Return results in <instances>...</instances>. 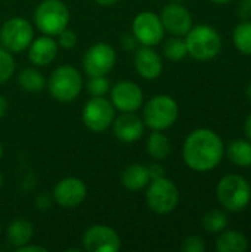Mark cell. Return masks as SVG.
Segmentation results:
<instances>
[{
    "mask_svg": "<svg viewBox=\"0 0 251 252\" xmlns=\"http://www.w3.org/2000/svg\"><path fill=\"white\" fill-rule=\"evenodd\" d=\"M225 146L217 133L209 128L194 130L183 143L185 164L198 173H207L216 168L223 158Z\"/></svg>",
    "mask_w": 251,
    "mask_h": 252,
    "instance_id": "cell-1",
    "label": "cell"
},
{
    "mask_svg": "<svg viewBox=\"0 0 251 252\" xmlns=\"http://www.w3.org/2000/svg\"><path fill=\"white\" fill-rule=\"evenodd\" d=\"M216 196L223 208L232 213H238L247 208L250 204L251 188L243 176L228 174L217 183Z\"/></svg>",
    "mask_w": 251,
    "mask_h": 252,
    "instance_id": "cell-2",
    "label": "cell"
},
{
    "mask_svg": "<svg viewBox=\"0 0 251 252\" xmlns=\"http://www.w3.org/2000/svg\"><path fill=\"white\" fill-rule=\"evenodd\" d=\"M188 55L197 61H210L216 58L222 49L220 34L210 25L192 27L185 38Z\"/></svg>",
    "mask_w": 251,
    "mask_h": 252,
    "instance_id": "cell-3",
    "label": "cell"
},
{
    "mask_svg": "<svg viewBox=\"0 0 251 252\" xmlns=\"http://www.w3.org/2000/svg\"><path fill=\"white\" fill-rule=\"evenodd\" d=\"M179 117L176 100L167 94H158L149 99L143 108V123L152 130L163 131L170 128Z\"/></svg>",
    "mask_w": 251,
    "mask_h": 252,
    "instance_id": "cell-4",
    "label": "cell"
},
{
    "mask_svg": "<svg viewBox=\"0 0 251 252\" xmlns=\"http://www.w3.org/2000/svg\"><path fill=\"white\" fill-rule=\"evenodd\" d=\"M83 89L81 74L71 65L58 66L49 78V92L50 94L64 103L72 102L78 97Z\"/></svg>",
    "mask_w": 251,
    "mask_h": 252,
    "instance_id": "cell-5",
    "label": "cell"
},
{
    "mask_svg": "<svg viewBox=\"0 0 251 252\" xmlns=\"http://www.w3.org/2000/svg\"><path fill=\"white\" fill-rule=\"evenodd\" d=\"M34 21L46 35H58L68 27L70 10L61 0H43L34 12Z\"/></svg>",
    "mask_w": 251,
    "mask_h": 252,
    "instance_id": "cell-6",
    "label": "cell"
},
{
    "mask_svg": "<svg viewBox=\"0 0 251 252\" xmlns=\"http://www.w3.org/2000/svg\"><path fill=\"white\" fill-rule=\"evenodd\" d=\"M145 199L151 211L157 214H169L178 207L179 190L176 185L164 176L151 180Z\"/></svg>",
    "mask_w": 251,
    "mask_h": 252,
    "instance_id": "cell-7",
    "label": "cell"
},
{
    "mask_svg": "<svg viewBox=\"0 0 251 252\" xmlns=\"http://www.w3.org/2000/svg\"><path fill=\"white\" fill-rule=\"evenodd\" d=\"M34 40V30L24 18H10L0 28V41L9 52L19 53Z\"/></svg>",
    "mask_w": 251,
    "mask_h": 252,
    "instance_id": "cell-8",
    "label": "cell"
},
{
    "mask_svg": "<svg viewBox=\"0 0 251 252\" xmlns=\"http://www.w3.org/2000/svg\"><path fill=\"white\" fill-rule=\"evenodd\" d=\"M115 108L104 96H93L83 106V123L84 126L96 133L105 131L114 121Z\"/></svg>",
    "mask_w": 251,
    "mask_h": 252,
    "instance_id": "cell-9",
    "label": "cell"
},
{
    "mask_svg": "<svg viewBox=\"0 0 251 252\" xmlns=\"http://www.w3.org/2000/svg\"><path fill=\"white\" fill-rule=\"evenodd\" d=\"M115 63V50L107 43H96L83 56V68L89 77L107 75Z\"/></svg>",
    "mask_w": 251,
    "mask_h": 252,
    "instance_id": "cell-10",
    "label": "cell"
},
{
    "mask_svg": "<svg viewBox=\"0 0 251 252\" xmlns=\"http://www.w3.org/2000/svg\"><path fill=\"white\" fill-rule=\"evenodd\" d=\"M83 247L89 252H117L121 248V239L112 227L95 224L84 232Z\"/></svg>",
    "mask_w": 251,
    "mask_h": 252,
    "instance_id": "cell-11",
    "label": "cell"
},
{
    "mask_svg": "<svg viewBox=\"0 0 251 252\" xmlns=\"http://www.w3.org/2000/svg\"><path fill=\"white\" fill-rule=\"evenodd\" d=\"M133 35L143 46H155L164 37L161 19L154 12H141L133 19Z\"/></svg>",
    "mask_w": 251,
    "mask_h": 252,
    "instance_id": "cell-12",
    "label": "cell"
},
{
    "mask_svg": "<svg viewBox=\"0 0 251 252\" xmlns=\"http://www.w3.org/2000/svg\"><path fill=\"white\" fill-rule=\"evenodd\" d=\"M160 19L164 27V31L176 37L186 35L188 31L192 28V16L189 10L178 1L166 4L161 10Z\"/></svg>",
    "mask_w": 251,
    "mask_h": 252,
    "instance_id": "cell-13",
    "label": "cell"
},
{
    "mask_svg": "<svg viewBox=\"0 0 251 252\" xmlns=\"http://www.w3.org/2000/svg\"><path fill=\"white\" fill-rule=\"evenodd\" d=\"M87 195V188L83 180L77 177H67L58 182L53 189V199L62 208L78 207Z\"/></svg>",
    "mask_w": 251,
    "mask_h": 252,
    "instance_id": "cell-14",
    "label": "cell"
},
{
    "mask_svg": "<svg viewBox=\"0 0 251 252\" xmlns=\"http://www.w3.org/2000/svg\"><path fill=\"white\" fill-rule=\"evenodd\" d=\"M111 100L121 112H135L143 103V93L136 83L120 81L111 90Z\"/></svg>",
    "mask_w": 251,
    "mask_h": 252,
    "instance_id": "cell-15",
    "label": "cell"
},
{
    "mask_svg": "<svg viewBox=\"0 0 251 252\" xmlns=\"http://www.w3.org/2000/svg\"><path fill=\"white\" fill-rule=\"evenodd\" d=\"M114 134L117 139L126 143L139 140L145 131V123L133 112H123L118 118L112 121Z\"/></svg>",
    "mask_w": 251,
    "mask_h": 252,
    "instance_id": "cell-16",
    "label": "cell"
},
{
    "mask_svg": "<svg viewBox=\"0 0 251 252\" xmlns=\"http://www.w3.org/2000/svg\"><path fill=\"white\" fill-rule=\"evenodd\" d=\"M135 66L138 74L145 80H155L163 71V62L160 55L151 49V46H142L135 53Z\"/></svg>",
    "mask_w": 251,
    "mask_h": 252,
    "instance_id": "cell-17",
    "label": "cell"
},
{
    "mask_svg": "<svg viewBox=\"0 0 251 252\" xmlns=\"http://www.w3.org/2000/svg\"><path fill=\"white\" fill-rule=\"evenodd\" d=\"M28 47H30L28 58L37 66L49 65L58 55V43L49 35L33 40Z\"/></svg>",
    "mask_w": 251,
    "mask_h": 252,
    "instance_id": "cell-18",
    "label": "cell"
},
{
    "mask_svg": "<svg viewBox=\"0 0 251 252\" xmlns=\"http://www.w3.org/2000/svg\"><path fill=\"white\" fill-rule=\"evenodd\" d=\"M151 182L148 167L142 164H130L121 173V183L129 190H141Z\"/></svg>",
    "mask_w": 251,
    "mask_h": 252,
    "instance_id": "cell-19",
    "label": "cell"
},
{
    "mask_svg": "<svg viewBox=\"0 0 251 252\" xmlns=\"http://www.w3.org/2000/svg\"><path fill=\"white\" fill-rule=\"evenodd\" d=\"M34 235V227L33 224L25 220V219H16L13 220L9 227H7V232H6V236H7V241L9 244L16 250V248H21L24 245H27L31 238Z\"/></svg>",
    "mask_w": 251,
    "mask_h": 252,
    "instance_id": "cell-20",
    "label": "cell"
},
{
    "mask_svg": "<svg viewBox=\"0 0 251 252\" xmlns=\"http://www.w3.org/2000/svg\"><path fill=\"white\" fill-rule=\"evenodd\" d=\"M249 250L247 238L237 230H223L220 236L216 239V251L217 252H244Z\"/></svg>",
    "mask_w": 251,
    "mask_h": 252,
    "instance_id": "cell-21",
    "label": "cell"
},
{
    "mask_svg": "<svg viewBox=\"0 0 251 252\" xmlns=\"http://www.w3.org/2000/svg\"><path fill=\"white\" fill-rule=\"evenodd\" d=\"M229 161L238 167H251V140L237 139L226 148Z\"/></svg>",
    "mask_w": 251,
    "mask_h": 252,
    "instance_id": "cell-22",
    "label": "cell"
},
{
    "mask_svg": "<svg viewBox=\"0 0 251 252\" xmlns=\"http://www.w3.org/2000/svg\"><path fill=\"white\" fill-rule=\"evenodd\" d=\"M146 151L149 157L157 161L166 159L172 152V145H170L169 137L164 136L161 131L154 130V133H151L146 140Z\"/></svg>",
    "mask_w": 251,
    "mask_h": 252,
    "instance_id": "cell-23",
    "label": "cell"
},
{
    "mask_svg": "<svg viewBox=\"0 0 251 252\" xmlns=\"http://www.w3.org/2000/svg\"><path fill=\"white\" fill-rule=\"evenodd\" d=\"M18 83L22 90H25L28 93H38L44 89L46 80H44L43 74L40 71H37L36 68H27L19 72Z\"/></svg>",
    "mask_w": 251,
    "mask_h": 252,
    "instance_id": "cell-24",
    "label": "cell"
},
{
    "mask_svg": "<svg viewBox=\"0 0 251 252\" xmlns=\"http://www.w3.org/2000/svg\"><path fill=\"white\" fill-rule=\"evenodd\" d=\"M201 224H203V229L209 233H220L228 227L229 219L220 210H210L203 216Z\"/></svg>",
    "mask_w": 251,
    "mask_h": 252,
    "instance_id": "cell-25",
    "label": "cell"
},
{
    "mask_svg": "<svg viewBox=\"0 0 251 252\" xmlns=\"http://www.w3.org/2000/svg\"><path fill=\"white\" fill-rule=\"evenodd\" d=\"M234 44L241 53L251 56V21L237 25L234 30Z\"/></svg>",
    "mask_w": 251,
    "mask_h": 252,
    "instance_id": "cell-26",
    "label": "cell"
},
{
    "mask_svg": "<svg viewBox=\"0 0 251 252\" xmlns=\"http://www.w3.org/2000/svg\"><path fill=\"white\" fill-rule=\"evenodd\" d=\"M163 53L170 61H182L188 55L186 43L180 37H172L163 44Z\"/></svg>",
    "mask_w": 251,
    "mask_h": 252,
    "instance_id": "cell-27",
    "label": "cell"
},
{
    "mask_svg": "<svg viewBox=\"0 0 251 252\" xmlns=\"http://www.w3.org/2000/svg\"><path fill=\"white\" fill-rule=\"evenodd\" d=\"M15 71V61L9 50L0 47V84L7 81Z\"/></svg>",
    "mask_w": 251,
    "mask_h": 252,
    "instance_id": "cell-28",
    "label": "cell"
},
{
    "mask_svg": "<svg viewBox=\"0 0 251 252\" xmlns=\"http://www.w3.org/2000/svg\"><path fill=\"white\" fill-rule=\"evenodd\" d=\"M109 90V80L105 78V75L101 77H90L87 83V92L92 96H104Z\"/></svg>",
    "mask_w": 251,
    "mask_h": 252,
    "instance_id": "cell-29",
    "label": "cell"
},
{
    "mask_svg": "<svg viewBox=\"0 0 251 252\" xmlns=\"http://www.w3.org/2000/svg\"><path fill=\"white\" fill-rule=\"evenodd\" d=\"M180 250L183 252H204L206 251V242L203 238L200 236H188L186 239H183Z\"/></svg>",
    "mask_w": 251,
    "mask_h": 252,
    "instance_id": "cell-30",
    "label": "cell"
},
{
    "mask_svg": "<svg viewBox=\"0 0 251 252\" xmlns=\"http://www.w3.org/2000/svg\"><path fill=\"white\" fill-rule=\"evenodd\" d=\"M58 44L64 49H72L77 43V35L75 32H72L71 30H64L58 34Z\"/></svg>",
    "mask_w": 251,
    "mask_h": 252,
    "instance_id": "cell-31",
    "label": "cell"
},
{
    "mask_svg": "<svg viewBox=\"0 0 251 252\" xmlns=\"http://www.w3.org/2000/svg\"><path fill=\"white\" fill-rule=\"evenodd\" d=\"M148 171H149L151 180L160 179V177H164V176H166V174H164V168H163L160 164H152V165H149V167H148Z\"/></svg>",
    "mask_w": 251,
    "mask_h": 252,
    "instance_id": "cell-32",
    "label": "cell"
},
{
    "mask_svg": "<svg viewBox=\"0 0 251 252\" xmlns=\"http://www.w3.org/2000/svg\"><path fill=\"white\" fill-rule=\"evenodd\" d=\"M47 250L40 245H24L21 248H16V252H46Z\"/></svg>",
    "mask_w": 251,
    "mask_h": 252,
    "instance_id": "cell-33",
    "label": "cell"
},
{
    "mask_svg": "<svg viewBox=\"0 0 251 252\" xmlns=\"http://www.w3.org/2000/svg\"><path fill=\"white\" fill-rule=\"evenodd\" d=\"M238 12H240V16H241V18H249V16H250L251 9L250 6H249V1H247V0H243V1L240 3Z\"/></svg>",
    "mask_w": 251,
    "mask_h": 252,
    "instance_id": "cell-34",
    "label": "cell"
},
{
    "mask_svg": "<svg viewBox=\"0 0 251 252\" xmlns=\"http://www.w3.org/2000/svg\"><path fill=\"white\" fill-rule=\"evenodd\" d=\"M136 38H135V35L132 37V35H124L123 37V46L127 49V50H132V49H135L136 47Z\"/></svg>",
    "mask_w": 251,
    "mask_h": 252,
    "instance_id": "cell-35",
    "label": "cell"
},
{
    "mask_svg": "<svg viewBox=\"0 0 251 252\" xmlns=\"http://www.w3.org/2000/svg\"><path fill=\"white\" fill-rule=\"evenodd\" d=\"M244 133H246L247 139L251 140V114L247 117V120H246V123H244Z\"/></svg>",
    "mask_w": 251,
    "mask_h": 252,
    "instance_id": "cell-36",
    "label": "cell"
},
{
    "mask_svg": "<svg viewBox=\"0 0 251 252\" xmlns=\"http://www.w3.org/2000/svg\"><path fill=\"white\" fill-rule=\"evenodd\" d=\"M6 111H7V102H6V99L0 94V118L4 117Z\"/></svg>",
    "mask_w": 251,
    "mask_h": 252,
    "instance_id": "cell-37",
    "label": "cell"
},
{
    "mask_svg": "<svg viewBox=\"0 0 251 252\" xmlns=\"http://www.w3.org/2000/svg\"><path fill=\"white\" fill-rule=\"evenodd\" d=\"M99 6H104V7H108V6H112L115 4L118 0H95Z\"/></svg>",
    "mask_w": 251,
    "mask_h": 252,
    "instance_id": "cell-38",
    "label": "cell"
},
{
    "mask_svg": "<svg viewBox=\"0 0 251 252\" xmlns=\"http://www.w3.org/2000/svg\"><path fill=\"white\" fill-rule=\"evenodd\" d=\"M246 94H247V99H249V102L251 103V83L247 86V90H246Z\"/></svg>",
    "mask_w": 251,
    "mask_h": 252,
    "instance_id": "cell-39",
    "label": "cell"
},
{
    "mask_svg": "<svg viewBox=\"0 0 251 252\" xmlns=\"http://www.w3.org/2000/svg\"><path fill=\"white\" fill-rule=\"evenodd\" d=\"M212 1H215V3H217V4H226V3H229L231 0H212Z\"/></svg>",
    "mask_w": 251,
    "mask_h": 252,
    "instance_id": "cell-40",
    "label": "cell"
},
{
    "mask_svg": "<svg viewBox=\"0 0 251 252\" xmlns=\"http://www.w3.org/2000/svg\"><path fill=\"white\" fill-rule=\"evenodd\" d=\"M81 250H78V248H71V250H67V252H80Z\"/></svg>",
    "mask_w": 251,
    "mask_h": 252,
    "instance_id": "cell-41",
    "label": "cell"
},
{
    "mask_svg": "<svg viewBox=\"0 0 251 252\" xmlns=\"http://www.w3.org/2000/svg\"><path fill=\"white\" fill-rule=\"evenodd\" d=\"M1 183H3V176H1V173H0V188H1Z\"/></svg>",
    "mask_w": 251,
    "mask_h": 252,
    "instance_id": "cell-42",
    "label": "cell"
},
{
    "mask_svg": "<svg viewBox=\"0 0 251 252\" xmlns=\"http://www.w3.org/2000/svg\"><path fill=\"white\" fill-rule=\"evenodd\" d=\"M1 155H3V148H1V143H0V158H1Z\"/></svg>",
    "mask_w": 251,
    "mask_h": 252,
    "instance_id": "cell-43",
    "label": "cell"
},
{
    "mask_svg": "<svg viewBox=\"0 0 251 252\" xmlns=\"http://www.w3.org/2000/svg\"><path fill=\"white\" fill-rule=\"evenodd\" d=\"M249 1V6H250V9H251V0H247Z\"/></svg>",
    "mask_w": 251,
    "mask_h": 252,
    "instance_id": "cell-44",
    "label": "cell"
},
{
    "mask_svg": "<svg viewBox=\"0 0 251 252\" xmlns=\"http://www.w3.org/2000/svg\"><path fill=\"white\" fill-rule=\"evenodd\" d=\"M175 1H178V3H180V1H183V0H175Z\"/></svg>",
    "mask_w": 251,
    "mask_h": 252,
    "instance_id": "cell-45",
    "label": "cell"
}]
</instances>
